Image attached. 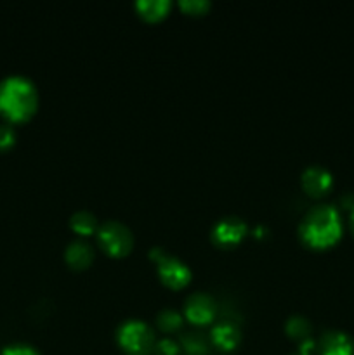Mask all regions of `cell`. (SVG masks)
Here are the masks:
<instances>
[{"label": "cell", "instance_id": "12", "mask_svg": "<svg viewBox=\"0 0 354 355\" xmlns=\"http://www.w3.org/2000/svg\"><path fill=\"white\" fill-rule=\"evenodd\" d=\"M180 349L184 354L187 355H207L210 352V336L205 335L200 329H193V331H187L180 336L179 340Z\"/></svg>", "mask_w": 354, "mask_h": 355}, {"label": "cell", "instance_id": "22", "mask_svg": "<svg viewBox=\"0 0 354 355\" xmlns=\"http://www.w3.org/2000/svg\"><path fill=\"white\" fill-rule=\"evenodd\" d=\"M340 207L346 208V210H353L354 208V194L353 193H346L342 198H340Z\"/></svg>", "mask_w": 354, "mask_h": 355}, {"label": "cell", "instance_id": "5", "mask_svg": "<svg viewBox=\"0 0 354 355\" xmlns=\"http://www.w3.org/2000/svg\"><path fill=\"white\" fill-rule=\"evenodd\" d=\"M97 245L111 257H125L134 248V236L125 224L118 220H108L99 225L96 232Z\"/></svg>", "mask_w": 354, "mask_h": 355}, {"label": "cell", "instance_id": "13", "mask_svg": "<svg viewBox=\"0 0 354 355\" xmlns=\"http://www.w3.org/2000/svg\"><path fill=\"white\" fill-rule=\"evenodd\" d=\"M134 7L146 21H160L170 12L172 2L170 0H137Z\"/></svg>", "mask_w": 354, "mask_h": 355}, {"label": "cell", "instance_id": "1", "mask_svg": "<svg viewBox=\"0 0 354 355\" xmlns=\"http://www.w3.org/2000/svg\"><path fill=\"white\" fill-rule=\"evenodd\" d=\"M344 224L335 205L321 203L309 208L298 225V236L307 246L325 250L342 238Z\"/></svg>", "mask_w": 354, "mask_h": 355}, {"label": "cell", "instance_id": "11", "mask_svg": "<svg viewBox=\"0 0 354 355\" xmlns=\"http://www.w3.org/2000/svg\"><path fill=\"white\" fill-rule=\"evenodd\" d=\"M65 260L71 269H87L94 262V248L83 239H75L66 246Z\"/></svg>", "mask_w": 354, "mask_h": 355}, {"label": "cell", "instance_id": "9", "mask_svg": "<svg viewBox=\"0 0 354 355\" xmlns=\"http://www.w3.org/2000/svg\"><path fill=\"white\" fill-rule=\"evenodd\" d=\"M208 336H210L212 347L222 350V352H231L242 342V331L235 322L229 321H221L214 324Z\"/></svg>", "mask_w": 354, "mask_h": 355}, {"label": "cell", "instance_id": "8", "mask_svg": "<svg viewBox=\"0 0 354 355\" xmlns=\"http://www.w3.org/2000/svg\"><path fill=\"white\" fill-rule=\"evenodd\" d=\"M302 189L309 194V196H325L333 184V175L330 170H326L321 165H311L302 172L301 177Z\"/></svg>", "mask_w": 354, "mask_h": 355}, {"label": "cell", "instance_id": "2", "mask_svg": "<svg viewBox=\"0 0 354 355\" xmlns=\"http://www.w3.org/2000/svg\"><path fill=\"white\" fill-rule=\"evenodd\" d=\"M37 110L38 90L28 76L10 75L0 82V116L7 123L28 121Z\"/></svg>", "mask_w": 354, "mask_h": 355}, {"label": "cell", "instance_id": "4", "mask_svg": "<svg viewBox=\"0 0 354 355\" xmlns=\"http://www.w3.org/2000/svg\"><path fill=\"white\" fill-rule=\"evenodd\" d=\"M149 259L156 263L160 281L170 290H180V288H186L191 283L193 272L187 267V263L167 253L163 248H153L149 252Z\"/></svg>", "mask_w": 354, "mask_h": 355}, {"label": "cell", "instance_id": "14", "mask_svg": "<svg viewBox=\"0 0 354 355\" xmlns=\"http://www.w3.org/2000/svg\"><path fill=\"white\" fill-rule=\"evenodd\" d=\"M69 227L78 236H92L96 234L99 225H97L96 215L87 210H78L69 218Z\"/></svg>", "mask_w": 354, "mask_h": 355}, {"label": "cell", "instance_id": "19", "mask_svg": "<svg viewBox=\"0 0 354 355\" xmlns=\"http://www.w3.org/2000/svg\"><path fill=\"white\" fill-rule=\"evenodd\" d=\"M16 142V130L10 123H0V151L12 148Z\"/></svg>", "mask_w": 354, "mask_h": 355}, {"label": "cell", "instance_id": "7", "mask_svg": "<svg viewBox=\"0 0 354 355\" xmlns=\"http://www.w3.org/2000/svg\"><path fill=\"white\" fill-rule=\"evenodd\" d=\"M246 232H248V225L243 218L236 217V215H228L215 222L214 229H212V239L215 245L229 248V246L238 245L245 238Z\"/></svg>", "mask_w": 354, "mask_h": 355}, {"label": "cell", "instance_id": "3", "mask_svg": "<svg viewBox=\"0 0 354 355\" xmlns=\"http://www.w3.org/2000/svg\"><path fill=\"white\" fill-rule=\"evenodd\" d=\"M117 340L127 355H148L156 343L151 326L141 319H127L121 322L117 329Z\"/></svg>", "mask_w": 354, "mask_h": 355}, {"label": "cell", "instance_id": "23", "mask_svg": "<svg viewBox=\"0 0 354 355\" xmlns=\"http://www.w3.org/2000/svg\"><path fill=\"white\" fill-rule=\"evenodd\" d=\"M349 225H351V231H353V234H354V208L351 210V214H349Z\"/></svg>", "mask_w": 354, "mask_h": 355}, {"label": "cell", "instance_id": "6", "mask_svg": "<svg viewBox=\"0 0 354 355\" xmlns=\"http://www.w3.org/2000/svg\"><path fill=\"white\" fill-rule=\"evenodd\" d=\"M184 319L194 326H207L217 318V304L207 293H193L184 304Z\"/></svg>", "mask_w": 354, "mask_h": 355}, {"label": "cell", "instance_id": "20", "mask_svg": "<svg viewBox=\"0 0 354 355\" xmlns=\"http://www.w3.org/2000/svg\"><path fill=\"white\" fill-rule=\"evenodd\" d=\"M0 355H40L37 349L31 345H24V343H16V345H9L2 350Z\"/></svg>", "mask_w": 354, "mask_h": 355}, {"label": "cell", "instance_id": "15", "mask_svg": "<svg viewBox=\"0 0 354 355\" xmlns=\"http://www.w3.org/2000/svg\"><path fill=\"white\" fill-rule=\"evenodd\" d=\"M156 324H158L160 331L163 333H176L183 328L184 315L179 311L174 309H163L158 315H156Z\"/></svg>", "mask_w": 354, "mask_h": 355}, {"label": "cell", "instance_id": "17", "mask_svg": "<svg viewBox=\"0 0 354 355\" xmlns=\"http://www.w3.org/2000/svg\"><path fill=\"white\" fill-rule=\"evenodd\" d=\"M210 0H180L179 7L186 14H193V16H201L210 10Z\"/></svg>", "mask_w": 354, "mask_h": 355}, {"label": "cell", "instance_id": "16", "mask_svg": "<svg viewBox=\"0 0 354 355\" xmlns=\"http://www.w3.org/2000/svg\"><path fill=\"white\" fill-rule=\"evenodd\" d=\"M287 333L292 338L304 342V340L309 338L311 324H309L307 319L302 318V315H294V318H290L287 321Z\"/></svg>", "mask_w": 354, "mask_h": 355}, {"label": "cell", "instance_id": "10", "mask_svg": "<svg viewBox=\"0 0 354 355\" xmlns=\"http://www.w3.org/2000/svg\"><path fill=\"white\" fill-rule=\"evenodd\" d=\"M318 350L319 355H354V340L347 333L332 329L319 338Z\"/></svg>", "mask_w": 354, "mask_h": 355}, {"label": "cell", "instance_id": "18", "mask_svg": "<svg viewBox=\"0 0 354 355\" xmlns=\"http://www.w3.org/2000/svg\"><path fill=\"white\" fill-rule=\"evenodd\" d=\"M153 352L155 355H179L183 352L180 349V343L174 338H162L156 340L155 347H153Z\"/></svg>", "mask_w": 354, "mask_h": 355}, {"label": "cell", "instance_id": "21", "mask_svg": "<svg viewBox=\"0 0 354 355\" xmlns=\"http://www.w3.org/2000/svg\"><path fill=\"white\" fill-rule=\"evenodd\" d=\"M314 347H316L314 340L307 338V340H304V342H301L298 349L295 350V352L292 355H312V350H314Z\"/></svg>", "mask_w": 354, "mask_h": 355}]
</instances>
